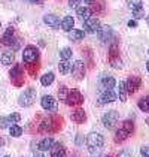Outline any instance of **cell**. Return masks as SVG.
<instances>
[{
	"label": "cell",
	"mask_w": 149,
	"mask_h": 157,
	"mask_svg": "<svg viewBox=\"0 0 149 157\" xmlns=\"http://www.w3.org/2000/svg\"><path fill=\"white\" fill-rule=\"evenodd\" d=\"M35 99H36V90L35 88H27L24 93H21V96L18 99V103L23 108H28L35 103Z\"/></svg>",
	"instance_id": "obj_1"
},
{
	"label": "cell",
	"mask_w": 149,
	"mask_h": 157,
	"mask_svg": "<svg viewBox=\"0 0 149 157\" xmlns=\"http://www.w3.org/2000/svg\"><path fill=\"white\" fill-rule=\"evenodd\" d=\"M66 103H67L69 106H79V105L84 103V94H82L78 88H72V90H69Z\"/></svg>",
	"instance_id": "obj_2"
},
{
	"label": "cell",
	"mask_w": 149,
	"mask_h": 157,
	"mask_svg": "<svg viewBox=\"0 0 149 157\" xmlns=\"http://www.w3.org/2000/svg\"><path fill=\"white\" fill-rule=\"evenodd\" d=\"M11 79H12V84L15 87H21L24 84V71L21 67V64H15L12 69H11Z\"/></svg>",
	"instance_id": "obj_3"
},
{
	"label": "cell",
	"mask_w": 149,
	"mask_h": 157,
	"mask_svg": "<svg viewBox=\"0 0 149 157\" xmlns=\"http://www.w3.org/2000/svg\"><path fill=\"white\" fill-rule=\"evenodd\" d=\"M23 60H24L25 64L39 60V51H37L36 47H33V45L25 47L24 51H23Z\"/></svg>",
	"instance_id": "obj_4"
},
{
	"label": "cell",
	"mask_w": 149,
	"mask_h": 157,
	"mask_svg": "<svg viewBox=\"0 0 149 157\" xmlns=\"http://www.w3.org/2000/svg\"><path fill=\"white\" fill-rule=\"evenodd\" d=\"M72 76H73L76 81H81L85 78V63L81 60H76L72 66Z\"/></svg>",
	"instance_id": "obj_5"
},
{
	"label": "cell",
	"mask_w": 149,
	"mask_h": 157,
	"mask_svg": "<svg viewBox=\"0 0 149 157\" xmlns=\"http://www.w3.org/2000/svg\"><path fill=\"white\" fill-rule=\"evenodd\" d=\"M118 120H119V115H118L116 111H107V112H104V115H103V118H101L104 127H107V129L115 127Z\"/></svg>",
	"instance_id": "obj_6"
},
{
	"label": "cell",
	"mask_w": 149,
	"mask_h": 157,
	"mask_svg": "<svg viewBox=\"0 0 149 157\" xmlns=\"http://www.w3.org/2000/svg\"><path fill=\"white\" fill-rule=\"evenodd\" d=\"M112 35H113V30H112L111 25H101L97 32L99 40L101 44H109L112 40Z\"/></svg>",
	"instance_id": "obj_7"
},
{
	"label": "cell",
	"mask_w": 149,
	"mask_h": 157,
	"mask_svg": "<svg viewBox=\"0 0 149 157\" xmlns=\"http://www.w3.org/2000/svg\"><path fill=\"white\" fill-rule=\"evenodd\" d=\"M40 105H42V108L45 111H48V112H55L57 108H58L57 100L52 96H49V94H46V96H43L40 99Z\"/></svg>",
	"instance_id": "obj_8"
},
{
	"label": "cell",
	"mask_w": 149,
	"mask_h": 157,
	"mask_svg": "<svg viewBox=\"0 0 149 157\" xmlns=\"http://www.w3.org/2000/svg\"><path fill=\"white\" fill-rule=\"evenodd\" d=\"M104 138L99 132H91L87 135V145L88 147H103Z\"/></svg>",
	"instance_id": "obj_9"
},
{
	"label": "cell",
	"mask_w": 149,
	"mask_h": 157,
	"mask_svg": "<svg viewBox=\"0 0 149 157\" xmlns=\"http://www.w3.org/2000/svg\"><path fill=\"white\" fill-rule=\"evenodd\" d=\"M116 99H118V94H116L115 91H112V90H104V91H101V94H100L99 99H97V103L101 106V105L115 102Z\"/></svg>",
	"instance_id": "obj_10"
},
{
	"label": "cell",
	"mask_w": 149,
	"mask_h": 157,
	"mask_svg": "<svg viewBox=\"0 0 149 157\" xmlns=\"http://www.w3.org/2000/svg\"><path fill=\"white\" fill-rule=\"evenodd\" d=\"M140 85H142V79H140L139 76H130V78L127 79V82H125L127 93H130V94L136 93L137 90L140 88Z\"/></svg>",
	"instance_id": "obj_11"
},
{
	"label": "cell",
	"mask_w": 149,
	"mask_h": 157,
	"mask_svg": "<svg viewBox=\"0 0 149 157\" xmlns=\"http://www.w3.org/2000/svg\"><path fill=\"white\" fill-rule=\"evenodd\" d=\"M100 27H101L100 20L94 18V17H89L88 20L84 21V29H85V32H88V33H96V32H99Z\"/></svg>",
	"instance_id": "obj_12"
},
{
	"label": "cell",
	"mask_w": 149,
	"mask_h": 157,
	"mask_svg": "<svg viewBox=\"0 0 149 157\" xmlns=\"http://www.w3.org/2000/svg\"><path fill=\"white\" fill-rule=\"evenodd\" d=\"M70 118H72V121L78 123V124H82V123L87 121V114H85V111L82 108H78L70 114Z\"/></svg>",
	"instance_id": "obj_13"
},
{
	"label": "cell",
	"mask_w": 149,
	"mask_h": 157,
	"mask_svg": "<svg viewBox=\"0 0 149 157\" xmlns=\"http://www.w3.org/2000/svg\"><path fill=\"white\" fill-rule=\"evenodd\" d=\"M43 23L46 25H49V27H52V29H58L61 21H60V18L55 13H46L43 17Z\"/></svg>",
	"instance_id": "obj_14"
},
{
	"label": "cell",
	"mask_w": 149,
	"mask_h": 157,
	"mask_svg": "<svg viewBox=\"0 0 149 157\" xmlns=\"http://www.w3.org/2000/svg\"><path fill=\"white\" fill-rule=\"evenodd\" d=\"M51 157H67L66 154V148L58 142H54V145L51 147Z\"/></svg>",
	"instance_id": "obj_15"
},
{
	"label": "cell",
	"mask_w": 149,
	"mask_h": 157,
	"mask_svg": "<svg viewBox=\"0 0 149 157\" xmlns=\"http://www.w3.org/2000/svg\"><path fill=\"white\" fill-rule=\"evenodd\" d=\"M119 57V40L118 39H112L111 45H109V60Z\"/></svg>",
	"instance_id": "obj_16"
},
{
	"label": "cell",
	"mask_w": 149,
	"mask_h": 157,
	"mask_svg": "<svg viewBox=\"0 0 149 157\" xmlns=\"http://www.w3.org/2000/svg\"><path fill=\"white\" fill-rule=\"evenodd\" d=\"M76 15L79 17V20L85 21L93 15V12H91V8H88V6H79V8H76Z\"/></svg>",
	"instance_id": "obj_17"
},
{
	"label": "cell",
	"mask_w": 149,
	"mask_h": 157,
	"mask_svg": "<svg viewBox=\"0 0 149 157\" xmlns=\"http://www.w3.org/2000/svg\"><path fill=\"white\" fill-rule=\"evenodd\" d=\"M73 25H74V20H73V17H70V15L64 17L61 20V23H60V27H61L64 32H70L73 29Z\"/></svg>",
	"instance_id": "obj_18"
},
{
	"label": "cell",
	"mask_w": 149,
	"mask_h": 157,
	"mask_svg": "<svg viewBox=\"0 0 149 157\" xmlns=\"http://www.w3.org/2000/svg\"><path fill=\"white\" fill-rule=\"evenodd\" d=\"M52 145H54V139L52 138H45L37 144V150L39 151H49Z\"/></svg>",
	"instance_id": "obj_19"
},
{
	"label": "cell",
	"mask_w": 149,
	"mask_h": 157,
	"mask_svg": "<svg viewBox=\"0 0 149 157\" xmlns=\"http://www.w3.org/2000/svg\"><path fill=\"white\" fill-rule=\"evenodd\" d=\"M84 32L82 30H79V29H72L70 32H69V37H70V40H73V42H81L82 39H84Z\"/></svg>",
	"instance_id": "obj_20"
},
{
	"label": "cell",
	"mask_w": 149,
	"mask_h": 157,
	"mask_svg": "<svg viewBox=\"0 0 149 157\" xmlns=\"http://www.w3.org/2000/svg\"><path fill=\"white\" fill-rule=\"evenodd\" d=\"M116 84V81H115V78H112V76H106V78H103L101 79V90L104 91V90H112L113 87Z\"/></svg>",
	"instance_id": "obj_21"
},
{
	"label": "cell",
	"mask_w": 149,
	"mask_h": 157,
	"mask_svg": "<svg viewBox=\"0 0 149 157\" xmlns=\"http://www.w3.org/2000/svg\"><path fill=\"white\" fill-rule=\"evenodd\" d=\"M12 42H13V29L9 27V29H6L5 35L2 36V44L3 45H11Z\"/></svg>",
	"instance_id": "obj_22"
},
{
	"label": "cell",
	"mask_w": 149,
	"mask_h": 157,
	"mask_svg": "<svg viewBox=\"0 0 149 157\" xmlns=\"http://www.w3.org/2000/svg\"><path fill=\"white\" fill-rule=\"evenodd\" d=\"M58 71H60V73H63V75L70 73V71H72V64H70V61L69 60H61L60 63H58Z\"/></svg>",
	"instance_id": "obj_23"
},
{
	"label": "cell",
	"mask_w": 149,
	"mask_h": 157,
	"mask_svg": "<svg viewBox=\"0 0 149 157\" xmlns=\"http://www.w3.org/2000/svg\"><path fill=\"white\" fill-rule=\"evenodd\" d=\"M13 52L11 51H6V52H3L2 54V57H0V61H2V64H5V66H9V64H12L13 63Z\"/></svg>",
	"instance_id": "obj_24"
},
{
	"label": "cell",
	"mask_w": 149,
	"mask_h": 157,
	"mask_svg": "<svg viewBox=\"0 0 149 157\" xmlns=\"http://www.w3.org/2000/svg\"><path fill=\"white\" fill-rule=\"evenodd\" d=\"M54 79H55V75L52 72H48L40 78V84L43 85V87H48V85H51L54 82Z\"/></svg>",
	"instance_id": "obj_25"
},
{
	"label": "cell",
	"mask_w": 149,
	"mask_h": 157,
	"mask_svg": "<svg viewBox=\"0 0 149 157\" xmlns=\"http://www.w3.org/2000/svg\"><path fill=\"white\" fill-rule=\"evenodd\" d=\"M128 136H130V133L127 132L125 129L119 127V129L116 130V133H115V141H116V142H122V141H125Z\"/></svg>",
	"instance_id": "obj_26"
},
{
	"label": "cell",
	"mask_w": 149,
	"mask_h": 157,
	"mask_svg": "<svg viewBox=\"0 0 149 157\" xmlns=\"http://www.w3.org/2000/svg\"><path fill=\"white\" fill-rule=\"evenodd\" d=\"M127 94H128V93H127V88H125V82L121 81V82L118 84V97H119V100H121V102H125V100H127Z\"/></svg>",
	"instance_id": "obj_27"
},
{
	"label": "cell",
	"mask_w": 149,
	"mask_h": 157,
	"mask_svg": "<svg viewBox=\"0 0 149 157\" xmlns=\"http://www.w3.org/2000/svg\"><path fill=\"white\" fill-rule=\"evenodd\" d=\"M37 71H39V60L27 64V72H28L30 76H33V78H35V76L37 75Z\"/></svg>",
	"instance_id": "obj_28"
},
{
	"label": "cell",
	"mask_w": 149,
	"mask_h": 157,
	"mask_svg": "<svg viewBox=\"0 0 149 157\" xmlns=\"http://www.w3.org/2000/svg\"><path fill=\"white\" fill-rule=\"evenodd\" d=\"M103 8H104L103 0H94L91 3V12H103Z\"/></svg>",
	"instance_id": "obj_29"
},
{
	"label": "cell",
	"mask_w": 149,
	"mask_h": 157,
	"mask_svg": "<svg viewBox=\"0 0 149 157\" xmlns=\"http://www.w3.org/2000/svg\"><path fill=\"white\" fill-rule=\"evenodd\" d=\"M127 5H128V8L133 12V11H136L139 8H143V0H127Z\"/></svg>",
	"instance_id": "obj_30"
},
{
	"label": "cell",
	"mask_w": 149,
	"mask_h": 157,
	"mask_svg": "<svg viewBox=\"0 0 149 157\" xmlns=\"http://www.w3.org/2000/svg\"><path fill=\"white\" fill-rule=\"evenodd\" d=\"M9 135L13 136V138L21 136V135H23V127H20L18 124H12V126L9 127Z\"/></svg>",
	"instance_id": "obj_31"
},
{
	"label": "cell",
	"mask_w": 149,
	"mask_h": 157,
	"mask_svg": "<svg viewBox=\"0 0 149 157\" xmlns=\"http://www.w3.org/2000/svg\"><path fill=\"white\" fill-rule=\"evenodd\" d=\"M67 94H69V88H67L66 85H60V87H58V97H60V100L66 102Z\"/></svg>",
	"instance_id": "obj_32"
},
{
	"label": "cell",
	"mask_w": 149,
	"mask_h": 157,
	"mask_svg": "<svg viewBox=\"0 0 149 157\" xmlns=\"http://www.w3.org/2000/svg\"><path fill=\"white\" fill-rule=\"evenodd\" d=\"M121 127H122V129H125L127 132L131 135V133H133V130H134V123H133L131 120H125V121H122Z\"/></svg>",
	"instance_id": "obj_33"
},
{
	"label": "cell",
	"mask_w": 149,
	"mask_h": 157,
	"mask_svg": "<svg viewBox=\"0 0 149 157\" xmlns=\"http://www.w3.org/2000/svg\"><path fill=\"white\" fill-rule=\"evenodd\" d=\"M72 57V48H69V47H66V48H63L60 51V59L61 60H69Z\"/></svg>",
	"instance_id": "obj_34"
},
{
	"label": "cell",
	"mask_w": 149,
	"mask_h": 157,
	"mask_svg": "<svg viewBox=\"0 0 149 157\" xmlns=\"http://www.w3.org/2000/svg\"><path fill=\"white\" fill-rule=\"evenodd\" d=\"M139 108H140V111H143V112H149L148 97H143V99H140V100H139Z\"/></svg>",
	"instance_id": "obj_35"
},
{
	"label": "cell",
	"mask_w": 149,
	"mask_h": 157,
	"mask_svg": "<svg viewBox=\"0 0 149 157\" xmlns=\"http://www.w3.org/2000/svg\"><path fill=\"white\" fill-rule=\"evenodd\" d=\"M111 64L115 67V69H121V66H122V61H121V57H116V59H111Z\"/></svg>",
	"instance_id": "obj_36"
},
{
	"label": "cell",
	"mask_w": 149,
	"mask_h": 157,
	"mask_svg": "<svg viewBox=\"0 0 149 157\" xmlns=\"http://www.w3.org/2000/svg\"><path fill=\"white\" fill-rule=\"evenodd\" d=\"M143 15H145V9L143 8H139L136 11H133V17H134V20H140V18H143Z\"/></svg>",
	"instance_id": "obj_37"
},
{
	"label": "cell",
	"mask_w": 149,
	"mask_h": 157,
	"mask_svg": "<svg viewBox=\"0 0 149 157\" xmlns=\"http://www.w3.org/2000/svg\"><path fill=\"white\" fill-rule=\"evenodd\" d=\"M89 148V153L94 157H99L101 154V147H88Z\"/></svg>",
	"instance_id": "obj_38"
},
{
	"label": "cell",
	"mask_w": 149,
	"mask_h": 157,
	"mask_svg": "<svg viewBox=\"0 0 149 157\" xmlns=\"http://www.w3.org/2000/svg\"><path fill=\"white\" fill-rule=\"evenodd\" d=\"M8 118H9V121H11L12 124H15V123H18V121L21 120V115H20L18 112H12V114H11Z\"/></svg>",
	"instance_id": "obj_39"
},
{
	"label": "cell",
	"mask_w": 149,
	"mask_h": 157,
	"mask_svg": "<svg viewBox=\"0 0 149 157\" xmlns=\"http://www.w3.org/2000/svg\"><path fill=\"white\" fill-rule=\"evenodd\" d=\"M6 127H11V121L8 117H3L0 118V129H6Z\"/></svg>",
	"instance_id": "obj_40"
},
{
	"label": "cell",
	"mask_w": 149,
	"mask_h": 157,
	"mask_svg": "<svg viewBox=\"0 0 149 157\" xmlns=\"http://www.w3.org/2000/svg\"><path fill=\"white\" fill-rule=\"evenodd\" d=\"M140 154H142V157H149V147H142Z\"/></svg>",
	"instance_id": "obj_41"
},
{
	"label": "cell",
	"mask_w": 149,
	"mask_h": 157,
	"mask_svg": "<svg viewBox=\"0 0 149 157\" xmlns=\"http://www.w3.org/2000/svg\"><path fill=\"white\" fill-rule=\"evenodd\" d=\"M118 157H131V153H130V151H127V150H122V151H119Z\"/></svg>",
	"instance_id": "obj_42"
},
{
	"label": "cell",
	"mask_w": 149,
	"mask_h": 157,
	"mask_svg": "<svg viewBox=\"0 0 149 157\" xmlns=\"http://www.w3.org/2000/svg\"><path fill=\"white\" fill-rule=\"evenodd\" d=\"M79 2H81V0H69V5H70L72 8H74V6H78Z\"/></svg>",
	"instance_id": "obj_43"
},
{
	"label": "cell",
	"mask_w": 149,
	"mask_h": 157,
	"mask_svg": "<svg viewBox=\"0 0 149 157\" xmlns=\"http://www.w3.org/2000/svg\"><path fill=\"white\" fill-rule=\"evenodd\" d=\"M82 142H84V141H82V136L78 135V136H76V145H82Z\"/></svg>",
	"instance_id": "obj_44"
},
{
	"label": "cell",
	"mask_w": 149,
	"mask_h": 157,
	"mask_svg": "<svg viewBox=\"0 0 149 157\" xmlns=\"http://www.w3.org/2000/svg\"><path fill=\"white\" fill-rule=\"evenodd\" d=\"M33 157H45V156H43V151H36L33 154Z\"/></svg>",
	"instance_id": "obj_45"
},
{
	"label": "cell",
	"mask_w": 149,
	"mask_h": 157,
	"mask_svg": "<svg viewBox=\"0 0 149 157\" xmlns=\"http://www.w3.org/2000/svg\"><path fill=\"white\" fill-rule=\"evenodd\" d=\"M30 2H31V3H35V5H42L45 0H30Z\"/></svg>",
	"instance_id": "obj_46"
},
{
	"label": "cell",
	"mask_w": 149,
	"mask_h": 157,
	"mask_svg": "<svg viewBox=\"0 0 149 157\" xmlns=\"http://www.w3.org/2000/svg\"><path fill=\"white\" fill-rule=\"evenodd\" d=\"M136 25H137V23L134 20H133V21H128V27H136Z\"/></svg>",
	"instance_id": "obj_47"
},
{
	"label": "cell",
	"mask_w": 149,
	"mask_h": 157,
	"mask_svg": "<svg viewBox=\"0 0 149 157\" xmlns=\"http://www.w3.org/2000/svg\"><path fill=\"white\" fill-rule=\"evenodd\" d=\"M84 2H85V3H88V5H91V3H93L94 0H84Z\"/></svg>",
	"instance_id": "obj_48"
},
{
	"label": "cell",
	"mask_w": 149,
	"mask_h": 157,
	"mask_svg": "<svg viewBox=\"0 0 149 157\" xmlns=\"http://www.w3.org/2000/svg\"><path fill=\"white\" fill-rule=\"evenodd\" d=\"M146 69H148V72H149V61L146 63Z\"/></svg>",
	"instance_id": "obj_49"
},
{
	"label": "cell",
	"mask_w": 149,
	"mask_h": 157,
	"mask_svg": "<svg viewBox=\"0 0 149 157\" xmlns=\"http://www.w3.org/2000/svg\"><path fill=\"white\" fill-rule=\"evenodd\" d=\"M146 23H148V25H149V15H148V18H146Z\"/></svg>",
	"instance_id": "obj_50"
},
{
	"label": "cell",
	"mask_w": 149,
	"mask_h": 157,
	"mask_svg": "<svg viewBox=\"0 0 149 157\" xmlns=\"http://www.w3.org/2000/svg\"><path fill=\"white\" fill-rule=\"evenodd\" d=\"M2 145H3V142H2V138H0V147H2Z\"/></svg>",
	"instance_id": "obj_51"
},
{
	"label": "cell",
	"mask_w": 149,
	"mask_h": 157,
	"mask_svg": "<svg viewBox=\"0 0 149 157\" xmlns=\"http://www.w3.org/2000/svg\"><path fill=\"white\" fill-rule=\"evenodd\" d=\"M5 157H11V156H5Z\"/></svg>",
	"instance_id": "obj_52"
},
{
	"label": "cell",
	"mask_w": 149,
	"mask_h": 157,
	"mask_svg": "<svg viewBox=\"0 0 149 157\" xmlns=\"http://www.w3.org/2000/svg\"><path fill=\"white\" fill-rule=\"evenodd\" d=\"M25 2H30V0H25Z\"/></svg>",
	"instance_id": "obj_53"
},
{
	"label": "cell",
	"mask_w": 149,
	"mask_h": 157,
	"mask_svg": "<svg viewBox=\"0 0 149 157\" xmlns=\"http://www.w3.org/2000/svg\"><path fill=\"white\" fill-rule=\"evenodd\" d=\"M148 56H149V51H148Z\"/></svg>",
	"instance_id": "obj_54"
},
{
	"label": "cell",
	"mask_w": 149,
	"mask_h": 157,
	"mask_svg": "<svg viewBox=\"0 0 149 157\" xmlns=\"http://www.w3.org/2000/svg\"><path fill=\"white\" fill-rule=\"evenodd\" d=\"M0 27H2V24H0Z\"/></svg>",
	"instance_id": "obj_55"
}]
</instances>
